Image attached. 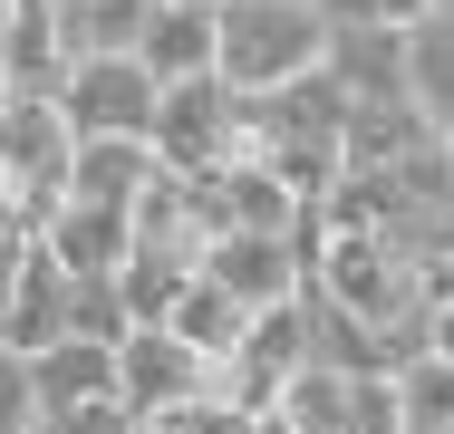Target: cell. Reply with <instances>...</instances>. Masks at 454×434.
I'll use <instances>...</instances> for the list:
<instances>
[{
  "label": "cell",
  "mask_w": 454,
  "mask_h": 434,
  "mask_svg": "<svg viewBox=\"0 0 454 434\" xmlns=\"http://www.w3.org/2000/svg\"><path fill=\"white\" fill-rule=\"evenodd\" d=\"M329 39H339L329 0H223V78L252 97L329 68Z\"/></svg>",
  "instance_id": "6da1fadb"
},
{
  "label": "cell",
  "mask_w": 454,
  "mask_h": 434,
  "mask_svg": "<svg viewBox=\"0 0 454 434\" xmlns=\"http://www.w3.org/2000/svg\"><path fill=\"white\" fill-rule=\"evenodd\" d=\"M155 155H165L175 174H223L232 155H242V87L223 78V68L175 78L165 106H155Z\"/></svg>",
  "instance_id": "7a4b0ae2"
},
{
  "label": "cell",
  "mask_w": 454,
  "mask_h": 434,
  "mask_svg": "<svg viewBox=\"0 0 454 434\" xmlns=\"http://www.w3.org/2000/svg\"><path fill=\"white\" fill-rule=\"evenodd\" d=\"M59 106L78 116V136H155V106H165V78L145 68V49H97L68 68Z\"/></svg>",
  "instance_id": "3957f363"
},
{
  "label": "cell",
  "mask_w": 454,
  "mask_h": 434,
  "mask_svg": "<svg viewBox=\"0 0 454 434\" xmlns=\"http://www.w3.org/2000/svg\"><path fill=\"white\" fill-rule=\"evenodd\" d=\"M68 290L78 270L49 242H10V309H0V357H39L68 338Z\"/></svg>",
  "instance_id": "277c9868"
},
{
  "label": "cell",
  "mask_w": 454,
  "mask_h": 434,
  "mask_svg": "<svg viewBox=\"0 0 454 434\" xmlns=\"http://www.w3.org/2000/svg\"><path fill=\"white\" fill-rule=\"evenodd\" d=\"M116 367H126L116 386H126V406H136V415H175V406L203 396V376H213V357L184 338V329H165V319H155V329H136V338L116 347Z\"/></svg>",
  "instance_id": "5b68a950"
},
{
  "label": "cell",
  "mask_w": 454,
  "mask_h": 434,
  "mask_svg": "<svg viewBox=\"0 0 454 434\" xmlns=\"http://www.w3.org/2000/svg\"><path fill=\"white\" fill-rule=\"evenodd\" d=\"M78 68L68 29H59V0H0V78L10 97H59Z\"/></svg>",
  "instance_id": "8992f818"
},
{
  "label": "cell",
  "mask_w": 454,
  "mask_h": 434,
  "mask_svg": "<svg viewBox=\"0 0 454 434\" xmlns=\"http://www.w3.org/2000/svg\"><path fill=\"white\" fill-rule=\"evenodd\" d=\"M203 270L232 290V299H252V309H271V299H290L309 270H300V252H290V232H252V222H232L213 252H203Z\"/></svg>",
  "instance_id": "52a82bcc"
},
{
  "label": "cell",
  "mask_w": 454,
  "mask_h": 434,
  "mask_svg": "<svg viewBox=\"0 0 454 434\" xmlns=\"http://www.w3.org/2000/svg\"><path fill=\"white\" fill-rule=\"evenodd\" d=\"M145 68L175 87V78H203V68H223V0H155V19H145Z\"/></svg>",
  "instance_id": "ba28073f"
},
{
  "label": "cell",
  "mask_w": 454,
  "mask_h": 434,
  "mask_svg": "<svg viewBox=\"0 0 454 434\" xmlns=\"http://www.w3.org/2000/svg\"><path fill=\"white\" fill-rule=\"evenodd\" d=\"M329 78L348 87V97H416L406 87V29L396 19H339V39H329Z\"/></svg>",
  "instance_id": "9c48e42d"
},
{
  "label": "cell",
  "mask_w": 454,
  "mask_h": 434,
  "mask_svg": "<svg viewBox=\"0 0 454 434\" xmlns=\"http://www.w3.org/2000/svg\"><path fill=\"white\" fill-rule=\"evenodd\" d=\"M49 252L68 260V270H126L136 222H126V203H88V193H68V203L49 213Z\"/></svg>",
  "instance_id": "30bf717a"
},
{
  "label": "cell",
  "mask_w": 454,
  "mask_h": 434,
  "mask_svg": "<svg viewBox=\"0 0 454 434\" xmlns=\"http://www.w3.org/2000/svg\"><path fill=\"white\" fill-rule=\"evenodd\" d=\"M416 145H435V116L416 97H358L348 106V165H406Z\"/></svg>",
  "instance_id": "8fae6325"
},
{
  "label": "cell",
  "mask_w": 454,
  "mask_h": 434,
  "mask_svg": "<svg viewBox=\"0 0 454 434\" xmlns=\"http://www.w3.org/2000/svg\"><path fill=\"white\" fill-rule=\"evenodd\" d=\"M29 367H39L49 415H59V406H88V396H126V386H116V376H126V367H116V347H106V338H78V329H68L59 347H39Z\"/></svg>",
  "instance_id": "7c38bea8"
},
{
  "label": "cell",
  "mask_w": 454,
  "mask_h": 434,
  "mask_svg": "<svg viewBox=\"0 0 454 434\" xmlns=\"http://www.w3.org/2000/svg\"><path fill=\"white\" fill-rule=\"evenodd\" d=\"M280 425H300V434H358V376L348 367H300L290 386H280V406H271Z\"/></svg>",
  "instance_id": "4fadbf2b"
},
{
  "label": "cell",
  "mask_w": 454,
  "mask_h": 434,
  "mask_svg": "<svg viewBox=\"0 0 454 434\" xmlns=\"http://www.w3.org/2000/svg\"><path fill=\"white\" fill-rule=\"evenodd\" d=\"M252 319H262L252 299H232V290H223L213 270H193V290L175 299V319H165V329H184V338L203 347V357H232V347L252 338Z\"/></svg>",
  "instance_id": "5bb4252c"
},
{
  "label": "cell",
  "mask_w": 454,
  "mask_h": 434,
  "mask_svg": "<svg viewBox=\"0 0 454 434\" xmlns=\"http://www.w3.org/2000/svg\"><path fill=\"white\" fill-rule=\"evenodd\" d=\"M406 87L435 116V136H454V10H435V19L406 29Z\"/></svg>",
  "instance_id": "9a60e30c"
},
{
  "label": "cell",
  "mask_w": 454,
  "mask_h": 434,
  "mask_svg": "<svg viewBox=\"0 0 454 434\" xmlns=\"http://www.w3.org/2000/svg\"><path fill=\"white\" fill-rule=\"evenodd\" d=\"M145 19H155V0H59V29H68L78 58H97V49H136Z\"/></svg>",
  "instance_id": "2e32d148"
},
{
  "label": "cell",
  "mask_w": 454,
  "mask_h": 434,
  "mask_svg": "<svg viewBox=\"0 0 454 434\" xmlns=\"http://www.w3.org/2000/svg\"><path fill=\"white\" fill-rule=\"evenodd\" d=\"M39 434H145V415H136L126 396H88V406H59Z\"/></svg>",
  "instance_id": "e0dca14e"
},
{
  "label": "cell",
  "mask_w": 454,
  "mask_h": 434,
  "mask_svg": "<svg viewBox=\"0 0 454 434\" xmlns=\"http://www.w3.org/2000/svg\"><path fill=\"white\" fill-rule=\"evenodd\" d=\"M367 10H377V19H396V29H416V19H435L445 0H367Z\"/></svg>",
  "instance_id": "ac0fdd59"
},
{
  "label": "cell",
  "mask_w": 454,
  "mask_h": 434,
  "mask_svg": "<svg viewBox=\"0 0 454 434\" xmlns=\"http://www.w3.org/2000/svg\"><path fill=\"white\" fill-rule=\"evenodd\" d=\"M145 434H175V425H145Z\"/></svg>",
  "instance_id": "d6986e66"
},
{
  "label": "cell",
  "mask_w": 454,
  "mask_h": 434,
  "mask_svg": "<svg viewBox=\"0 0 454 434\" xmlns=\"http://www.w3.org/2000/svg\"><path fill=\"white\" fill-rule=\"evenodd\" d=\"M445 145H454V136H445Z\"/></svg>",
  "instance_id": "ffe728a7"
},
{
  "label": "cell",
  "mask_w": 454,
  "mask_h": 434,
  "mask_svg": "<svg viewBox=\"0 0 454 434\" xmlns=\"http://www.w3.org/2000/svg\"><path fill=\"white\" fill-rule=\"evenodd\" d=\"M445 10H454V0H445Z\"/></svg>",
  "instance_id": "44dd1931"
}]
</instances>
